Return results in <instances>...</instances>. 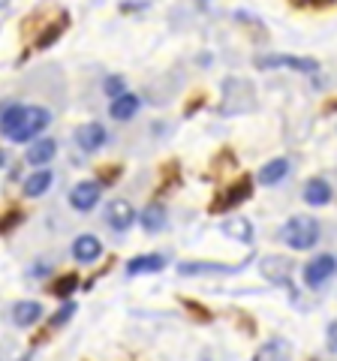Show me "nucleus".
<instances>
[{
	"label": "nucleus",
	"mask_w": 337,
	"mask_h": 361,
	"mask_svg": "<svg viewBox=\"0 0 337 361\" xmlns=\"http://www.w3.org/2000/svg\"><path fill=\"white\" fill-rule=\"evenodd\" d=\"M253 196V178L250 175H244L238 178L232 187H226L223 193L211 202V214H223V211H232V208H238L241 202H247Z\"/></svg>",
	"instance_id": "nucleus-4"
},
{
	"label": "nucleus",
	"mask_w": 337,
	"mask_h": 361,
	"mask_svg": "<svg viewBox=\"0 0 337 361\" xmlns=\"http://www.w3.org/2000/svg\"><path fill=\"white\" fill-rule=\"evenodd\" d=\"M133 223H136V211H133V205H130L127 199L109 202V208H106V226H109V229L127 232Z\"/></svg>",
	"instance_id": "nucleus-7"
},
{
	"label": "nucleus",
	"mask_w": 337,
	"mask_h": 361,
	"mask_svg": "<svg viewBox=\"0 0 337 361\" xmlns=\"http://www.w3.org/2000/svg\"><path fill=\"white\" fill-rule=\"evenodd\" d=\"M106 127L103 123H97V121H91V123H82V127L75 130V145L82 148L85 154H91V151H99L106 145Z\"/></svg>",
	"instance_id": "nucleus-8"
},
{
	"label": "nucleus",
	"mask_w": 337,
	"mask_h": 361,
	"mask_svg": "<svg viewBox=\"0 0 337 361\" xmlns=\"http://www.w3.org/2000/svg\"><path fill=\"white\" fill-rule=\"evenodd\" d=\"M334 274H337V256H331V253H322V256L313 259V262L305 265V283H307V289H322Z\"/></svg>",
	"instance_id": "nucleus-6"
},
{
	"label": "nucleus",
	"mask_w": 337,
	"mask_h": 361,
	"mask_svg": "<svg viewBox=\"0 0 337 361\" xmlns=\"http://www.w3.org/2000/svg\"><path fill=\"white\" fill-rule=\"evenodd\" d=\"M75 289H78V277H75V274H61V277L51 283V292H54V295H58V298L73 295Z\"/></svg>",
	"instance_id": "nucleus-23"
},
{
	"label": "nucleus",
	"mask_w": 337,
	"mask_h": 361,
	"mask_svg": "<svg viewBox=\"0 0 337 361\" xmlns=\"http://www.w3.org/2000/svg\"><path fill=\"white\" fill-rule=\"evenodd\" d=\"M256 66L259 70H295V73H305V75H313L319 73V63L313 58H292V54H262V58H256Z\"/></svg>",
	"instance_id": "nucleus-5"
},
{
	"label": "nucleus",
	"mask_w": 337,
	"mask_h": 361,
	"mask_svg": "<svg viewBox=\"0 0 337 361\" xmlns=\"http://www.w3.org/2000/svg\"><path fill=\"white\" fill-rule=\"evenodd\" d=\"M331 196H334V190H331V184L325 178H310L305 184V202H307V205H313V208L329 205Z\"/></svg>",
	"instance_id": "nucleus-12"
},
{
	"label": "nucleus",
	"mask_w": 337,
	"mask_h": 361,
	"mask_svg": "<svg viewBox=\"0 0 337 361\" xmlns=\"http://www.w3.org/2000/svg\"><path fill=\"white\" fill-rule=\"evenodd\" d=\"M166 268V259L157 256V253H148V256H136L127 262V274L139 277V274H157V271Z\"/></svg>",
	"instance_id": "nucleus-19"
},
{
	"label": "nucleus",
	"mask_w": 337,
	"mask_h": 361,
	"mask_svg": "<svg viewBox=\"0 0 337 361\" xmlns=\"http://www.w3.org/2000/svg\"><path fill=\"white\" fill-rule=\"evenodd\" d=\"M99 253H103V244H99V238H94V235H78L75 244H73V256L85 265L99 259Z\"/></svg>",
	"instance_id": "nucleus-16"
},
{
	"label": "nucleus",
	"mask_w": 337,
	"mask_h": 361,
	"mask_svg": "<svg viewBox=\"0 0 337 361\" xmlns=\"http://www.w3.org/2000/svg\"><path fill=\"white\" fill-rule=\"evenodd\" d=\"M51 123V111L42 106H9L0 121V133L13 142H30Z\"/></svg>",
	"instance_id": "nucleus-1"
},
{
	"label": "nucleus",
	"mask_w": 337,
	"mask_h": 361,
	"mask_svg": "<svg viewBox=\"0 0 337 361\" xmlns=\"http://www.w3.org/2000/svg\"><path fill=\"white\" fill-rule=\"evenodd\" d=\"M51 184H54V172H51V169H37L33 175L25 178V196L37 199V196H42V193H49Z\"/></svg>",
	"instance_id": "nucleus-17"
},
{
	"label": "nucleus",
	"mask_w": 337,
	"mask_h": 361,
	"mask_svg": "<svg viewBox=\"0 0 337 361\" xmlns=\"http://www.w3.org/2000/svg\"><path fill=\"white\" fill-rule=\"evenodd\" d=\"M73 313H75V304H63V307L58 310V316H54V319H51V329H58V325H63V322L70 319Z\"/></svg>",
	"instance_id": "nucleus-25"
},
{
	"label": "nucleus",
	"mask_w": 337,
	"mask_h": 361,
	"mask_svg": "<svg viewBox=\"0 0 337 361\" xmlns=\"http://www.w3.org/2000/svg\"><path fill=\"white\" fill-rule=\"evenodd\" d=\"M220 232L229 235L232 241H241V244H250L253 241V223L247 217H229L220 223Z\"/></svg>",
	"instance_id": "nucleus-15"
},
{
	"label": "nucleus",
	"mask_w": 337,
	"mask_h": 361,
	"mask_svg": "<svg viewBox=\"0 0 337 361\" xmlns=\"http://www.w3.org/2000/svg\"><path fill=\"white\" fill-rule=\"evenodd\" d=\"M66 27H70V16L61 13V16H58V21H51V25L39 33V39H37V51H46L49 45L58 42V39L63 37V30H66Z\"/></svg>",
	"instance_id": "nucleus-21"
},
{
	"label": "nucleus",
	"mask_w": 337,
	"mask_h": 361,
	"mask_svg": "<svg viewBox=\"0 0 337 361\" xmlns=\"http://www.w3.org/2000/svg\"><path fill=\"white\" fill-rule=\"evenodd\" d=\"M289 175V160H283V157H277V160H271V163H265L262 169H259V180L265 187H274V184H280Z\"/></svg>",
	"instance_id": "nucleus-22"
},
{
	"label": "nucleus",
	"mask_w": 337,
	"mask_h": 361,
	"mask_svg": "<svg viewBox=\"0 0 337 361\" xmlns=\"http://www.w3.org/2000/svg\"><path fill=\"white\" fill-rule=\"evenodd\" d=\"M241 265H220V262H181L178 274L184 277H217V274H235Z\"/></svg>",
	"instance_id": "nucleus-10"
},
{
	"label": "nucleus",
	"mask_w": 337,
	"mask_h": 361,
	"mask_svg": "<svg viewBox=\"0 0 337 361\" xmlns=\"http://www.w3.org/2000/svg\"><path fill=\"white\" fill-rule=\"evenodd\" d=\"M295 6H325V4H334V0H289Z\"/></svg>",
	"instance_id": "nucleus-27"
},
{
	"label": "nucleus",
	"mask_w": 337,
	"mask_h": 361,
	"mask_svg": "<svg viewBox=\"0 0 337 361\" xmlns=\"http://www.w3.org/2000/svg\"><path fill=\"white\" fill-rule=\"evenodd\" d=\"M262 274L280 286H292V262L283 256H268L262 259Z\"/></svg>",
	"instance_id": "nucleus-11"
},
{
	"label": "nucleus",
	"mask_w": 337,
	"mask_h": 361,
	"mask_svg": "<svg viewBox=\"0 0 337 361\" xmlns=\"http://www.w3.org/2000/svg\"><path fill=\"white\" fill-rule=\"evenodd\" d=\"M329 346H331V353H337V322L329 325Z\"/></svg>",
	"instance_id": "nucleus-28"
},
{
	"label": "nucleus",
	"mask_w": 337,
	"mask_h": 361,
	"mask_svg": "<svg viewBox=\"0 0 337 361\" xmlns=\"http://www.w3.org/2000/svg\"><path fill=\"white\" fill-rule=\"evenodd\" d=\"M139 223H142V229L148 232V235L163 232V229H166V223H168V211H166V205H160V202L148 205V208L139 214Z\"/></svg>",
	"instance_id": "nucleus-13"
},
{
	"label": "nucleus",
	"mask_w": 337,
	"mask_h": 361,
	"mask_svg": "<svg viewBox=\"0 0 337 361\" xmlns=\"http://www.w3.org/2000/svg\"><path fill=\"white\" fill-rule=\"evenodd\" d=\"M16 223H21V214L18 211H13V214H6V220H0V232H9Z\"/></svg>",
	"instance_id": "nucleus-26"
},
{
	"label": "nucleus",
	"mask_w": 337,
	"mask_h": 361,
	"mask_svg": "<svg viewBox=\"0 0 337 361\" xmlns=\"http://www.w3.org/2000/svg\"><path fill=\"white\" fill-rule=\"evenodd\" d=\"M139 106H142V99L136 97V94H123V97H118V99H111V118L115 121H133L136 118V111H139Z\"/></svg>",
	"instance_id": "nucleus-20"
},
{
	"label": "nucleus",
	"mask_w": 337,
	"mask_h": 361,
	"mask_svg": "<svg viewBox=\"0 0 337 361\" xmlns=\"http://www.w3.org/2000/svg\"><path fill=\"white\" fill-rule=\"evenodd\" d=\"M256 109V90L247 78H226L220 97V115H241Z\"/></svg>",
	"instance_id": "nucleus-3"
},
{
	"label": "nucleus",
	"mask_w": 337,
	"mask_h": 361,
	"mask_svg": "<svg viewBox=\"0 0 337 361\" xmlns=\"http://www.w3.org/2000/svg\"><path fill=\"white\" fill-rule=\"evenodd\" d=\"M103 87H106V97H111V99H118V97L127 94V85H123L121 75H109Z\"/></svg>",
	"instance_id": "nucleus-24"
},
{
	"label": "nucleus",
	"mask_w": 337,
	"mask_h": 361,
	"mask_svg": "<svg viewBox=\"0 0 337 361\" xmlns=\"http://www.w3.org/2000/svg\"><path fill=\"white\" fill-rule=\"evenodd\" d=\"M99 193H103V187H99L97 180H82V184H75L70 190V205L75 211H91L99 202Z\"/></svg>",
	"instance_id": "nucleus-9"
},
{
	"label": "nucleus",
	"mask_w": 337,
	"mask_h": 361,
	"mask_svg": "<svg viewBox=\"0 0 337 361\" xmlns=\"http://www.w3.org/2000/svg\"><path fill=\"white\" fill-rule=\"evenodd\" d=\"M42 319V304L37 301H18L13 304V322L18 329H30V325H37Z\"/></svg>",
	"instance_id": "nucleus-14"
},
{
	"label": "nucleus",
	"mask_w": 337,
	"mask_h": 361,
	"mask_svg": "<svg viewBox=\"0 0 337 361\" xmlns=\"http://www.w3.org/2000/svg\"><path fill=\"white\" fill-rule=\"evenodd\" d=\"M54 154H58V142L54 139H37L27 148V163L30 166H46L54 160Z\"/></svg>",
	"instance_id": "nucleus-18"
},
{
	"label": "nucleus",
	"mask_w": 337,
	"mask_h": 361,
	"mask_svg": "<svg viewBox=\"0 0 337 361\" xmlns=\"http://www.w3.org/2000/svg\"><path fill=\"white\" fill-rule=\"evenodd\" d=\"M319 223L313 217H305V214H295V217H289L283 226H280L277 238L283 241L286 247H292V250H310V247L319 244Z\"/></svg>",
	"instance_id": "nucleus-2"
}]
</instances>
